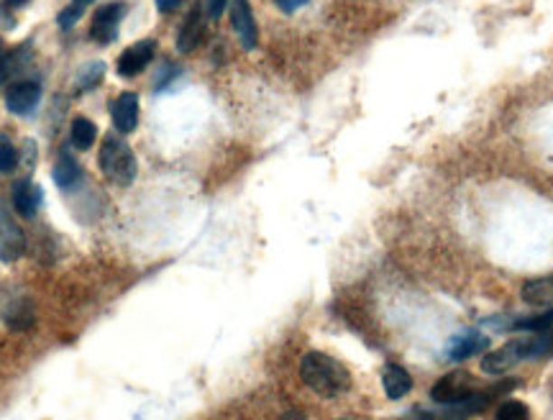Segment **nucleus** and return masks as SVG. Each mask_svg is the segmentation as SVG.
<instances>
[{"mask_svg":"<svg viewBox=\"0 0 553 420\" xmlns=\"http://www.w3.org/2000/svg\"><path fill=\"white\" fill-rule=\"evenodd\" d=\"M553 351V333H522L518 339H510L502 343L500 349L487 351L482 357V372L492 374V377H502L510 369H515L518 364L528 361V359H540L548 357Z\"/></svg>","mask_w":553,"mask_h":420,"instance_id":"obj_1","label":"nucleus"},{"mask_svg":"<svg viewBox=\"0 0 553 420\" xmlns=\"http://www.w3.org/2000/svg\"><path fill=\"white\" fill-rule=\"evenodd\" d=\"M300 377L315 395L328 400L341 397L343 392L351 389V372L338 359L323 351H307L300 361Z\"/></svg>","mask_w":553,"mask_h":420,"instance_id":"obj_2","label":"nucleus"},{"mask_svg":"<svg viewBox=\"0 0 553 420\" xmlns=\"http://www.w3.org/2000/svg\"><path fill=\"white\" fill-rule=\"evenodd\" d=\"M518 385H520L518 379H502V382H497V385H492V387H484V389L476 387L469 397H464V400H459V403L441 405L438 410H430L428 415H420V420H469V418H474V415H479V413L490 410L492 405H494V400H500L502 395L512 392V389L518 387Z\"/></svg>","mask_w":553,"mask_h":420,"instance_id":"obj_3","label":"nucleus"},{"mask_svg":"<svg viewBox=\"0 0 553 420\" xmlns=\"http://www.w3.org/2000/svg\"><path fill=\"white\" fill-rule=\"evenodd\" d=\"M100 170L106 174L108 182H113V185L126 187L134 182L136 156L118 134H108L100 144Z\"/></svg>","mask_w":553,"mask_h":420,"instance_id":"obj_4","label":"nucleus"},{"mask_svg":"<svg viewBox=\"0 0 553 420\" xmlns=\"http://www.w3.org/2000/svg\"><path fill=\"white\" fill-rule=\"evenodd\" d=\"M476 389L474 377L464 369H454V372L444 374L433 387H430V400L438 405L459 403L464 397H469Z\"/></svg>","mask_w":553,"mask_h":420,"instance_id":"obj_5","label":"nucleus"},{"mask_svg":"<svg viewBox=\"0 0 553 420\" xmlns=\"http://www.w3.org/2000/svg\"><path fill=\"white\" fill-rule=\"evenodd\" d=\"M490 349V336L482 333L479 328H464L459 333H454L444 346L445 361H466L474 354H482Z\"/></svg>","mask_w":553,"mask_h":420,"instance_id":"obj_6","label":"nucleus"},{"mask_svg":"<svg viewBox=\"0 0 553 420\" xmlns=\"http://www.w3.org/2000/svg\"><path fill=\"white\" fill-rule=\"evenodd\" d=\"M230 26L239 36L241 47L246 51L257 49L259 44V29H257V18H254V11H251V3L248 0H230Z\"/></svg>","mask_w":553,"mask_h":420,"instance_id":"obj_7","label":"nucleus"},{"mask_svg":"<svg viewBox=\"0 0 553 420\" xmlns=\"http://www.w3.org/2000/svg\"><path fill=\"white\" fill-rule=\"evenodd\" d=\"M126 16V3H106V5H100L98 8V14H95V18H92V29H90V36L98 42V44H110V42H116V36H118V23H121V18Z\"/></svg>","mask_w":553,"mask_h":420,"instance_id":"obj_8","label":"nucleus"},{"mask_svg":"<svg viewBox=\"0 0 553 420\" xmlns=\"http://www.w3.org/2000/svg\"><path fill=\"white\" fill-rule=\"evenodd\" d=\"M23 251H26L23 231L15 226L11 213L0 208V262H5V265L18 262L23 257Z\"/></svg>","mask_w":553,"mask_h":420,"instance_id":"obj_9","label":"nucleus"},{"mask_svg":"<svg viewBox=\"0 0 553 420\" xmlns=\"http://www.w3.org/2000/svg\"><path fill=\"white\" fill-rule=\"evenodd\" d=\"M154 51H156V44L152 39H144V42L126 47L121 57H118V62H116V72L121 78H136L138 72H144L149 67V62L154 60Z\"/></svg>","mask_w":553,"mask_h":420,"instance_id":"obj_10","label":"nucleus"},{"mask_svg":"<svg viewBox=\"0 0 553 420\" xmlns=\"http://www.w3.org/2000/svg\"><path fill=\"white\" fill-rule=\"evenodd\" d=\"M42 100V88L31 79H21L14 82L8 90H5V108L11 110L14 116H29L33 108L39 106Z\"/></svg>","mask_w":553,"mask_h":420,"instance_id":"obj_11","label":"nucleus"},{"mask_svg":"<svg viewBox=\"0 0 553 420\" xmlns=\"http://www.w3.org/2000/svg\"><path fill=\"white\" fill-rule=\"evenodd\" d=\"M42 201H44L42 187L33 185L31 180H21V182H15L14 185L11 202H14V210L21 219H33L36 210L42 208Z\"/></svg>","mask_w":553,"mask_h":420,"instance_id":"obj_12","label":"nucleus"},{"mask_svg":"<svg viewBox=\"0 0 553 420\" xmlns=\"http://www.w3.org/2000/svg\"><path fill=\"white\" fill-rule=\"evenodd\" d=\"M110 118L118 134H131L138 126V95L123 93L110 103Z\"/></svg>","mask_w":553,"mask_h":420,"instance_id":"obj_13","label":"nucleus"},{"mask_svg":"<svg viewBox=\"0 0 553 420\" xmlns=\"http://www.w3.org/2000/svg\"><path fill=\"white\" fill-rule=\"evenodd\" d=\"M202 39H205V16H202V5L198 3L183 21V29L177 33V49L183 54H190L192 49L200 47Z\"/></svg>","mask_w":553,"mask_h":420,"instance_id":"obj_14","label":"nucleus"},{"mask_svg":"<svg viewBox=\"0 0 553 420\" xmlns=\"http://www.w3.org/2000/svg\"><path fill=\"white\" fill-rule=\"evenodd\" d=\"M382 389L389 400H402L413 389V377L399 364H387L382 369Z\"/></svg>","mask_w":553,"mask_h":420,"instance_id":"obj_15","label":"nucleus"},{"mask_svg":"<svg viewBox=\"0 0 553 420\" xmlns=\"http://www.w3.org/2000/svg\"><path fill=\"white\" fill-rule=\"evenodd\" d=\"M520 297L528 305H536V308L553 305V277H540V280L525 282L520 290Z\"/></svg>","mask_w":553,"mask_h":420,"instance_id":"obj_16","label":"nucleus"},{"mask_svg":"<svg viewBox=\"0 0 553 420\" xmlns=\"http://www.w3.org/2000/svg\"><path fill=\"white\" fill-rule=\"evenodd\" d=\"M52 177H54V182H57L61 190H70V187H75L77 182H80V177H82V167L77 164V159H72L70 152H61L60 159H57V164H54Z\"/></svg>","mask_w":553,"mask_h":420,"instance_id":"obj_17","label":"nucleus"},{"mask_svg":"<svg viewBox=\"0 0 553 420\" xmlns=\"http://www.w3.org/2000/svg\"><path fill=\"white\" fill-rule=\"evenodd\" d=\"M95 139H98L95 124H92L90 118L77 116L75 121H72V146H75L77 152H88V149H92Z\"/></svg>","mask_w":553,"mask_h":420,"instance_id":"obj_18","label":"nucleus"},{"mask_svg":"<svg viewBox=\"0 0 553 420\" xmlns=\"http://www.w3.org/2000/svg\"><path fill=\"white\" fill-rule=\"evenodd\" d=\"M553 328V308L546 313H538V315H530V318H518L512 321V328L510 331H522V333H546Z\"/></svg>","mask_w":553,"mask_h":420,"instance_id":"obj_19","label":"nucleus"},{"mask_svg":"<svg viewBox=\"0 0 553 420\" xmlns=\"http://www.w3.org/2000/svg\"><path fill=\"white\" fill-rule=\"evenodd\" d=\"M494 420H530V407L522 403V400H502L494 410Z\"/></svg>","mask_w":553,"mask_h":420,"instance_id":"obj_20","label":"nucleus"},{"mask_svg":"<svg viewBox=\"0 0 553 420\" xmlns=\"http://www.w3.org/2000/svg\"><path fill=\"white\" fill-rule=\"evenodd\" d=\"M5 321H8V326L14 328V331H23V328H29L31 323H33V311H31V303H26V300L15 303L14 308L8 311V315H5Z\"/></svg>","mask_w":553,"mask_h":420,"instance_id":"obj_21","label":"nucleus"},{"mask_svg":"<svg viewBox=\"0 0 553 420\" xmlns=\"http://www.w3.org/2000/svg\"><path fill=\"white\" fill-rule=\"evenodd\" d=\"M95 0H70V5L60 14V26L64 32H70L77 21L82 18V14L88 11V5H92Z\"/></svg>","mask_w":553,"mask_h":420,"instance_id":"obj_22","label":"nucleus"},{"mask_svg":"<svg viewBox=\"0 0 553 420\" xmlns=\"http://www.w3.org/2000/svg\"><path fill=\"white\" fill-rule=\"evenodd\" d=\"M15 164H18V152H15V146L11 144L8 136H0V174L14 172Z\"/></svg>","mask_w":553,"mask_h":420,"instance_id":"obj_23","label":"nucleus"},{"mask_svg":"<svg viewBox=\"0 0 553 420\" xmlns=\"http://www.w3.org/2000/svg\"><path fill=\"white\" fill-rule=\"evenodd\" d=\"M100 78H103V62H92V64H88V70L82 72L80 82H82V85H85V90H88V88H92L95 82H100Z\"/></svg>","mask_w":553,"mask_h":420,"instance_id":"obj_24","label":"nucleus"},{"mask_svg":"<svg viewBox=\"0 0 553 420\" xmlns=\"http://www.w3.org/2000/svg\"><path fill=\"white\" fill-rule=\"evenodd\" d=\"M229 5H230V0H205V11H208V16L211 18L223 16V11H226Z\"/></svg>","mask_w":553,"mask_h":420,"instance_id":"obj_25","label":"nucleus"},{"mask_svg":"<svg viewBox=\"0 0 553 420\" xmlns=\"http://www.w3.org/2000/svg\"><path fill=\"white\" fill-rule=\"evenodd\" d=\"M276 8L282 11V14H295L297 8H303L307 0H275Z\"/></svg>","mask_w":553,"mask_h":420,"instance_id":"obj_26","label":"nucleus"},{"mask_svg":"<svg viewBox=\"0 0 553 420\" xmlns=\"http://www.w3.org/2000/svg\"><path fill=\"white\" fill-rule=\"evenodd\" d=\"M183 3L184 0H156V11H159V14H172V11H177Z\"/></svg>","mask_w":553,"mask_h":420,"instance_id":"obj_27","label":"nucleus"},{"mask_svg":"<svg viewBox=\"0 0 553 420\" xmlns=\"http://www.w3.org/2000/svg\"><path fill=\"white\" fill-rule=\"evenodd\" d=\"M5 5H11V8H21V5H26L29 0H3Z\"/></svg>","mask_w":553,"mask_h":420,"instance_id":"obj_28","label":"nucleus"},{"mask_svg":"<svg viewBox=\"0 0 553 420\" xmlns=\"http://www.w3.org/2000/svg\"><path fill=\"white\" fill-rule=\"evenodd\" d=\"M285 420H303V415H300V413H287Z\"/></svg>","mask_w":553,"mask_h":420,"instance_id":"obj_29","label":"nucleus"},{"mask_svg":"<svg viewBox=\"0 0 553 420\" xmlns=\"http://www.w3.org/2000/svg\"><path fill=\"white\" fill-rule=\"evenodd\" d=\"M0 47H3V42H0Z\"/></svg>","mask_w":553,"mask_h":420,"instance_id":"obj_30","label":"nucleus"}]
</instances>
